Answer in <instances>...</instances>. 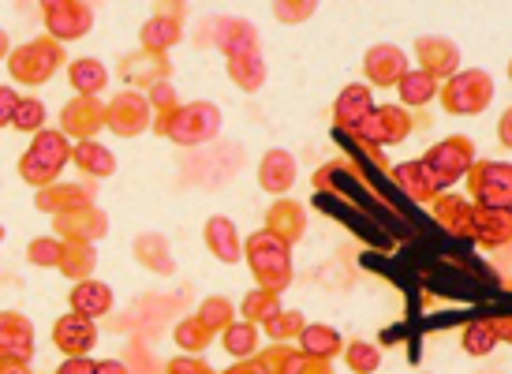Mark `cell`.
<instances>
[{"instance_id":"obj_30","label":"cell","mask_w":512,"mask_h":374,"mask_svg":"<svg viewBox=\"0 0 512 374\" xmlns=\"http://www.w3.org/2000/svg\"><path fill=\"white\" fill-rule=\"evenodd\" d=\"M135 259L143 262L146 270H154V274H172V270H176L169 240H165L161 232H146V236L135 240Z\"/></svg>"},{"instance_id":"obj_23","label":"cell","mask_w":512,"mask_h":374,"mask_svg":"<svg viewBox=\"0 0 512 374\" xmlns=\"http://www.w3.org/2000/svg\"><path fill=\"white\" fill-rule=\"evenodd\" d=\"M296 176H299V165L288 150H270L262 158V165H258V184H262V191H270V195H288V187L296 184Z\"/></svg>"},{"instance_id":"obj_36","label":"cell","mask_w":512,"mask_h":374,"mask_svg":"<svg viewBox=\"0 0 512 374\" xmlns=\"http://www.w3.org/2000/svg\"><path fill=\"white\" fill-rule=\"evenodd\" d=\"M243 318L247 322H255V326H266L270 318H277L285 307H281V292H270V288H255V292H247V300H243Z\"/></svg>"},{"instance_id":"obj_1","label":"cell","mask_w":512,"mask_h":374,"mask_svg":"<svg viewBox=\"0 0 512 374\" xmlns=\"http://www.w3.org/2000/svg\"><path fill=\"white\" fill-rule=\"evenodd\" d=\"M243 259L251 266V274L258 277V288H270V292H285L292 285V247L285 240H277L270 229L255 232L247 244H243Z\"/></svg>"},{"instance_id":"obj_20","label":"cell","mask_w":512,"mask_h":374,"mask_svg":"<svg viewBox=\"0 0 512 374\" xmlns=\"http://www.w3.org/2000/svg\"><path fill=\"white\" fill-rule=\"evenodd\" d=\"M471 236L486 247H501L512 240V210L501 206H479L475 202V214H471Z\"/></svg>"},{"instance_id":"obj_27","label":"cell","mask_w":512,"mask_h":374,"mask_svg":"<svg viewBox=\"0 0 512 374\" xmlns=\"http://www.w3.org/2000/svg\"><path fill=\"white\" fill-rule=\"evenodd\" d=\"M202 232H206V247L214 251V259L228 262V266H236L243 259V240L228 217H210Z\"/></svg>"},{"instance_id":"obj_51","label":"cell","mask_w":512,"mask_h":374,"mask_svg":"<svg viewBox=\"0 0 512 374\" xmlns=\"http://www.w3.org/2000/svg\"><path fill=\"white\" fill-rule=\"evenodd\" d=\"M498 139H501V146L505 150H512V105L501 113V124H498Z\"/></svg>"},{"instance_id":"obj_6","label":"cell","mask_w":512,"mask_h":374,"mask_svg":"<svg viewBox=\"0 0 512 374\" xmlns=\"http://www.w3.org/2000/svg\"><path fill=\"white\" fill-rule=\"evenodd\" d=\"M412 128H415L412 109H404V105H374V109H370L356 128L348 131V135H356L363 146L378 150V146L404 143V139L412 135Z\"/></svg>"},{"instance_id":"obj_5","label":"cell","mask_w":512,"mask_h":374,"mask_svg":"<svg viewBox=\"0 0 512 374\" xmlns=\"http://www.w3.org/2000/svg\"><path fill=\"white\" fill-rule=\"evenodd\" d=\"M494 101V79L483 68H460L441 87V109L453 116H479Z\"/></svg>"},{"instance_id":"obj_37","label":"cell","mask_w":512,"mask_h":374,"mask_svg":"<svg viewBox=\"0 0 512 374\" xmlns=\"http://www.w3.org/2000/svg\"><path fill=\"white\" fill-rule=\"evenodd\" d=\"M172 341L184 348V352H206L210 348V341H214V330L202 322L199 315H191V318H184V322H176V330H172Z\"/></svg>"},{"instance_id":"obj_13","label":"cell","mask_w":512,"mask_h":374,"mask_svg":"<svg viewBox=\"0 0 512 374\" xmlns=\"http://www.w3.org/2000/svg\"><path fill=\"white\" fill-rule=\"evenodd\" d=\"M210 38H214V45L228 60L243 57V53H262V49H258L255 23L236 19V15H221V19H214V23H210Z\"/></svg>"},{"instance_id":"obj_48","label":"cell","mask_w":512,"mask_h":374,"mask_svg":"<svg viewBox=\"0 0 512 374\" xmlns=\"http://www.w3.org/2000/svg\"><path fill=\"white\" fill-rule=\"evenodd\" d=\"M15 105H19V94L12 87H0V128H8L15 116Z\"/></svg>"},{"instance_id":"obj_28","label":"cell","mask_w":512,"mask_h":374,"mask_svg":"<svg viewBox=\"0 0 512 374\" xmlns=\"http://www.w3.org/2000/svg\"><path fill=\"white\" fill-rule=\"evenodd\" d=\"M184 38V23H180V12H161L154 19H146L143 27V49L150 53H169L172 45Z\"/></svg>"},{"instance_id":"obj_9","label":"cell","mask_w":512,"mask_h":374,"mask_svg":"<svg viewBox=\"0 0 512 374\" xmlns=\"http://www.w3.org/2000/svg\"><path fill=\"white\" fill-rule=\"evenodd\" d=\"M42 19L49 38H57V42L83 38L94 27V12L86 8L83 0H42Z\"/></svg>"},{"instance_id":"obj_19","label":"cell","mask_w":512,"mask_h":374,"mask_svg":"<svg viewBox=\"0 0 512 374\" xmlns=\"http://www.w3.org/2000/svg\"><path fill=\"white\" fill-rule=\"evenodd\" d=\"M53 345L64 352V356H86L90 348L98 345V330H94V318L83 315H64L53 326Z\"/></svg>"},{"instance_id":"obj_35","label":"cell","mask_w":512,"mask_h":374,"mask_svg":"<svg viewBox=\"0 0 512 374\" xmlns=\"http://www.w3.org/2000/svg\"><path fill=\"white\" fill-rule=\"evenodd\" d=\"M98 266V251L94 244H83V240H64V259H60V274L75 277V281H86Z\"/></svg>"},{"instance_id":"obj_18","label":"cell","mask_w":512,"mask_h":374,"mask_svg":"<svg viewBox=\"0 0 512 374\" xmlns=\"http://www.w3.org/2000/svg\"><path fill=\"white\" fill-rule=\"evenodd\" d=\"M262 360L270 367V374H333L329 360H318V356H307L303 348H292V345H277L273 341L266 352H262Z\"/></svg>"},{"instance_id":"obj_25","label":"cell","mask_w":512,"mask_h":374,"mask_svg":"<svg viewBox=\"0 0 512 374\" xmlns=\"http://www.w3.org/2000/svg\"><path fill=\"white\" fill-rule=\"evenodd\" d=\"M72 311L83 318H101L113 311V288L105 285V281H94V277H86V281H75L72 288Z\"/></svg>"},{"instance_id":"obj_12","label":"cell","mask_w":512,"mask_h":374,"mask_svg":"<svg viewBox=\"0 0 512 374\" xmlns=\"http://www.w3.org/2000/svg\"><path fill=\"white\" fill-rule=\"evenodd\" d=\"M363 75L374 87H397L400 79L408 75V53L389 42L370 45L367 57H363Z\"/></svg>"},{"instance_id":"obj_26","label":"cell","mask_w":512,"mask_h":374,"mask_svg":"<svg viewBox=\"0 0 512 374\" xmlns=\"http://www.w3.org/2000/svg\"><path fill=\"white\" fill-rule=\"evenodd\" d=\"M374 109V98H370V87L367 83H348V87L337 94V105H333V120H337V128L352 131L363 120V116Z\"/></svg>"},{"instance_id":"obj_47","label":"cell","mask_w":512,"mask_h":374,"mask_svg":"<svg viewBox=\"0 0 512 374\" xmlns=\"http://www.w3.org/2000/svg\"><path fill=\"white\" fill-rule=\"evenodd\" d=\"M165 374H214L210 371V363L199 360V356H184V360H172L165 367Z\"/></svg>"},{"instance_id":"obj_58","label":"cell","mask_w":512,"mask_h":374,"mask_svg":"<svg viewBox=\"0 0 512 374\" xmlns=\"http://www.w3.org/2000/svg\"><path fill=\"white\" fill-rule=\"evenodd\" d=\"M509 79H512V60H509Z\"/></svg>"},{"instance_id":"obj_53","label":"cell","mask_w":512,"mask_h":374,"mask_svg":"<svg viewBox=\"0 0 512 374\" xmlns=\"http://www.w3.org/2000/svg\"><path fill=\"white\" fill-rule=\"evenodd\" d=\"M0 374H30L27 363H19V360H4L0 363Z\"/></svg>"},{"instance_id":"obj_41","label":"cell","mask_w":512,"mask_h":374,"mask_svg":"<svg viewBox=\"0 0 512 374\" xmlns=\"http://www.w3.org/2000/svg\"><path fill=\"white\" fill-rule=\"evenodd\" d=\"M460 345H464L468 356H490L498 348V333H494L490 322H471L468 330H464V337H460Z\"/></svg>"},{"instance_id":"obj_46","label":"cell","mask_w":512,"mask_h":374,"mask_svg":"<svg viewBox=\"0 0 512 374\" xmlns=\"http://www.w3.org/2000/svg\"><path fill=\"white\" fill-rule=\"evenodd\" d=\"M146 98H150V105H154V120L157 116H169L180 101H176V87H172L169 79H161V83H154V87L146 90Z\"/></svg>"},{"instance_id":"obj_8","label":"cell","mask_w":512,"mask_h":374,"mask_svg":"<svg viewBox=\"0 0 512 374\" xmlns=\"http://www.w3.org/2000/svg\"><path fill=\"white\" fill-rule=\"evenodd\" d=\"M423 161H427V169L438 176L441 184L453 187L456 180H464V176H468V169L475 165V143H471V139H464V135L441 139V143H434L427 154H423Z\"/></svg>"},{"instance_id":"obj_49","label":"cell","mask_w":512,"mask_h":374,"mask_svg":"<svg viewBox=\"0 0 512 374\" xmlns=\"http://www.w3.org/2000/svg\"><path fill=\"white\" fill-rule=\"evenodd\" d=\"M57 374H98V363H90L86 356H68L57 367Z\"/></svg>"},{"instance_id":"obj_40","label":"cell","mask_w":512,"mask_h":374,"mask_svg":"<svg viewBox=\"0 0 512 374\" xmlns=\"http://www.w3.org/2000/svg\"><path fill=\"white\" fill-rule=\"evenodd\" d=\"M199 318L210 326L214 333H225L232 322H236V307L225 300V296H206L199 307Z\"/></svg>"},{"instance_id":"obj_31","label":"cell","mask_w":512,"mask_h":374,"mask_svg":"<svg viewBox=\"0 0 512 374\" xmlns=\"http://www.w3.org/2000/svg\"><path fill=\"white\" fill-rule=\"evenodd\" d=\"M299 348L307 352V356H318V360H333V356H341L344 352V337L333 326H303L299 333Z\"/></svg>"},{"instance_id":"obj_44","label":"cell","mask_w":512,"mask_h":374,"mask_svg":"<svg viewBox=\"0 0 512 374\" xmlns=\"http://www.w3.org/2000/svg\"><path fill=\"white\" fill-rule=\"evenodd\" d=\"M27 259L34 262V266H53V270H60L64 240H60V236H38V240L27 247Z\"/></svg>"},{"instance_id":"obj_42","label":"cell","mask_w":512,"mask_h":374,"mask_svg":"<svg viewBox=\"0 0 512 374\" xmlns=\"http://www.w3.org/2000/svg\"><path fill=\"white\" fill-rule=\"evenodd\" d=\"M303 326H307V318L299 315V311H288V307H285L281 315L266 322V337H273L277 345H288V341H299Z\"/></svg>"},{"instance_id":"obj_24","label":"cell","mask_w":512,"mask_h":374,"mask_svg":"<svg viewBox=\"0 0 512 374\" xmlns=\"http://www.w3.org/2000/svg\"><path fill=\"white\" fill-rule=\"evenodd\" d=\"M266 229L277 236V240H285L288 247L299 244L303 240V232H307V217H303V206L292 199H277L266 210Z\"/></svg>"},{"instance_id":"obj_29","label":"cell","mask_w":512,"mask_h":374,"mask_svg":"<svg viewBox=\"0 0 512 374\" xmlns=\"http://www.w3.org/2000/svg\"><path fill=\"white\" fill-rule=\"evenodd\" d=\"M397 94H400V105L404 109H419V105H430V101L438 98V79L423 68H408V75L397 83Z\"/></svg>"},{"instance_id":"obj_56","label":"cell","mask_w":512,"mask_h":374,"mask_svg":"<svg viewBox=\"0 0 512 374\" xmlns=\"http://www.w3.org/2000/svg\"><path fill=\"white\" fill-rule=\"evenodd\" d=\"M0 244H4V225H0Z\"/></svg>"},{"instance_id":"obj_43","label":"cell","mask_w":512,"mask_h":374,"mask_svg":"<svg viewBox=\"0 0 512 374\" xmlns=\"http://www.w3.org/2000/svg\"><path fill=\"white\" fill-rule=\"evenodd\" d=\"M314 12H318V0H273V19L288 23V27L307 23Z\"/></svg>"},{"instance_id":"obj_7","label":"cell","mask_w":512,"mask_h":374,"mask_svg":"<svg viewBox=\"0 0 512 374\" xmlns=\"http://www.w3.org/2000/svg\"><path fill=\"white\" fill-rule=\"evenodd\" d=\"M468 195L479 206L512 210V165L509 161H475L468 169Z\"/></svg>"},{"instance_id":"obj_15","label":"cell","mask_w":512,"mask_h":374,"mask_svg":"<svg viewBox=\"0 0 512 374\" xmlns=\"http://www.w3.org/2000/svg\"><path fill=\"white\" fill-rule=\"evenodd\" d=\"M34 356V326L19 311H0V360L30 363Z\"/></svg>"},{"instance_id":"obj_14","label":"cell","mask_w":512,"mask_h":374,"mask_svg":"<svg viewBox=\"0 0 512 374\" xmlns=\"http://www.w3.org/2000/svg\"><path fill=\"white\" fill-rule=\"evenodd\" d=\"M34 206L45 210L49 217H64L72 210H83V206H94V187L90 184H49L38 187L34 195Z\"/></svg>"},{"instance_id":"obj_16","label":"cell","mask_w":512,"mask_h":374,"mask_svg":"<svg viewBox=\"0 0 512 374\" xmlns=\"http://www.w3.org/2000/svg\"><path fill=\"white\" fill-rule=\"evenodd\" d=\"M415 57H419V68L430 72L434 79H449V75L460 72V49L449 38H438V34H427L415 42Z\"/></svg>"},{"instance_id":"obj_39","label":"cell","mask_w":512,"mask_h":374,"mask_svg":"<svg viewBox=\"0 0 512 374\" xmlns=\"http://www.w3.org/2000/svg\"><path fill=\"white\" fill-rule=\"evenodd\" d=\"M341 356L356 374H374L378 367H382V348L370 345V341H348Z\"/></svg>"},{"instance_id":"obj_2","label":"cell","mask_w":512,"mask_h":374,"mask_svg":"<svg viewBox=\"0 0 512 374\" xmlns=\"http://www.w3.org/2000/svg\"><path fill=\"white\" fill-rule=\"evenodd\" d=\"M157 131L180 146H206L221 131V109L214 101H187L169 116H157Z\"/></svg>"},{"instance_id":"obj_34","label":"cell","mask_w":512,"mask_h":374,"mask_svg":"<svg viewBox=\"0 0 512 374\" xmlns=\"http://www.w3.org/2000/svg\"><path fill=\"white\" fill-rule=\"evenodd\" d=\"M228 79L240 90H247V94L262 90V83H266V60H262V53H243V57L228 60Z\"/></svg>"},{"instance_id":"obj_3","label":"cell","mask_w":512,"mask_h":374,"mask_svg":"<svg viewBox=\"0 0 512 374\" xmlns=\"http://www.w3.org/2000/svg\"><path fill=\"white\" fill-rule=\"evenodd\" d=\"M72 161V143L60 128H42L34 131V143L30 150L19 158V176L27 180L30 187H49L60 176V169Z\"/></svg>"},{"instance_id":"obj_11","label":"cell","mask_w":512,"mask_h":374,"mask_svg":"<svg viewBox=\"0 0 512 374\" xmlns=\"http://www.w3.org/2000/svg\"><path fill=\"white\" fill-rule=\"evenodd\" d=\"M150 120H154V105H150L146 94L124 90V94H116V98L109 101V131L124 135V139L146 131L150 128Z\"/></svg>"},{"instance_id":"obj_55","label":"cell","mask_w":512,"mask_h":374,"mask_svg":"<svg viewBox=\"0 0 512 374\" xmlns=\"http://www.w3.org/2000/svg\"><path fill=\"white\" fill-rule=\"evenodd\" d=\"M8 57H12V38L0 30V60H8Z\"/></svg>"},{"instance_id":"obj_52","label":"cell","mask_w":512,"mask_h":374,"mask_svg":"<svg viewBox=\"0 0 512 374\" xmlns=\"http://www.w3.org/2000/svg\"><path fill=\"white\" fill-rule=\"evenodd\" d=\"M494 326V333H498V341H512V315H501L490 322Z\"/></svg>"},{"instance_id":"obj_4","label":"cell","mask_w":512,"mask_h":374,"mask_svg":"<svg viewBox=\"0 0 512 374\" xmlns=\"http://www.w3.org/2000/svg\"><path fill=\"white\" fill-rule=\"evenodd\" d=\"M60 64H64V42L45 34V38H34V42H23L19 49H12L8 72L23 87H42L57 75Z\"/></svg>"},{"instance_id":"obj_22","label":"cell","mask_w":512,"mask_h":374,"mask_svg":"<svg viewBox=\"0 0 512 374\" xmlns=\"http://www.w3.org/2000/svg\"><path fill=\"white\" fill-rule=\"evenodd\" d=\"M109 229V217L94 210V206H83V210H72V214L57 217V236L60 240H83V244H94L101 240Z\"/></svg>"},{"instance_id":"obj_54","label":"cell","mask_w":512,"mask_h":374,"mask_svg":"<svg viewBox=\"0 0 512 374\" xmlns=\"http://www.w3.org/2000/svg\"><path fill=\"white\" fill-rule=\"evenodd\" d=\"M98 374H128V367L120 360H105V363H98Z\"/></svg>"},{"instance_id":"obj_17","label":"cell","mask_w":512,"mask_h":374,"mask_svg":"<svg viewBox=\"0 0 512 374\" xmlns=\"http://www.w3.org/2000/svg\"><path fill=\"white\" fill-rule=\"evenodd\" d=\"M393 184H397L400 191H404L408 199H415V202H434L438 195H445V184L430 173L423 158L397 165V169H393Z\"/></svg>"},{"instance_id":"obj_33","label":"cell","mask_w":512,"mask_h":374,"mask_svg":"<svg viewBox=\"0 0 512 374\" xmlns=\"http://www.w3.org/2000/svg\"><path fill=\"white\" fill-rule=\"evenodd\" d=\"M68 79H72V87L83 94V98H98L105 83H109V68L94 57H83V60H72V68H68Z\"/></svg>"},{"instance_id":"obj_45","label":"cell","mask_w":512,"mask_h":374,"mask_svg":"<svg viewBox=\"0 0 512 374\" xmlns=\"http://www.w3.org/2000/svg\"><path fill=\"white\" fill-rule=\"evenodd\" d=\"M15 131H42L45 128V105L38 98H19L12 116Z\"/></svg>"},{"instance_id":"obj_38","label":"cell","mask_w":512,"mask_h":374,"mask_svg":"<svg viewBox=\"0 0 512 374\" xmlns=\"http://www.w3.org/2000/svg\"><path fill=\"white\" fill-rule=\"evenodd\" d=\"M221 341H225V352L228 356H236V360H247V356H255L258 352V326L255 322H232L225 333H221Z\"/></svg>"},{"instance_id":"obj_21","label":"cell","mask_w":512,"mask_h":374,"mask_svg":"<svg viewBox=\"0 0 512 374\" xmlns=\"http://www.w3.org/2000/svg\"><path fill=\"white\" fill-rule=\"evenodd\" d=\"M434 206V217H438V225L449 236H460V240H468L471 236V214H475V202L468 195H456V191H445L438 199L430 202Z\"/></svg>"},{"instance_id":"obj_50","label":"cell","mask_w":512,"mask_h":374,"mask_svg":"<svg viewBox=\"0 0 512 374\" xmlns=\"http://www.w3.org/2000/svg\"><path fill=\"white\" fill-rule=\"evenodd\" d=\"M225 374H270V367H266V360H262V352H258V360H251V356H247L243 363H236V367H228Z\"/></svg>"},{"instance_id":"obj_10","label":"cell","mask_w":512,"mask_h":374,"mask_svg":"<svg viewBox=\"0 0 512 374\" xmlns=\"http://www.w3.org/2000/svg\"><path fill=\"white\" fill-rule=\"evenodd\" d=\"M109 128V101L101 98H72L64 105V113H60V131L68 135V139H94L98 131Z\"/></svg>"},{"instance_id":"obj_59","label":"cell","mask_w":512,"mask_h":374,"mask_svg":"<svg viewBox=\"0 0 512 374\" xmlns=\"http://www.w3.org/2000/svg\"><path fill=\"white\" fill-rule=\"evenodd\" d=\"M0 363H4V360H0Z\"/></svg>"},{"instance_id":"obj_32","label":"cell","mask_w":512,"mask_h":374,"mask_svg":"<svg viewBox=\"0 0 512 374\" xmlns=\"http://www.w3.org/2000/svg\"><path fill=\"white\" fill-rule=\"evenodd\" d=\"M72 161L79 165V169H83L86 176H94V180L116 173V158L101 143H94V139H83V143H75L72 146Z\"/></svg>"},{"instance_id":"obj_57","label":"cell","mask_w":512,"mask_h":374,"mask_svg":"<svg viewBox=\"0 0 512 374\" xmlns=\"http://www.w3.org/2000/svg\"><path fill=\"white\" fill-rule=\"evenodd\" d=\"M169 4H187V0H169Z\"/></svg>"}]
</instances>
